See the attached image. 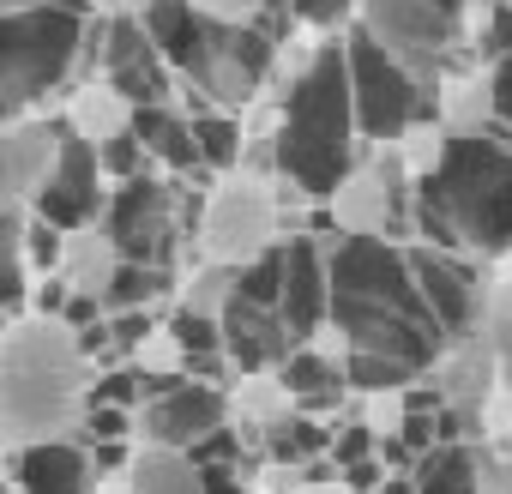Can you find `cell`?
Masks as SVG:
<instances>
[{
	"label": "cell",
	"instance_id": "6da1fadb",
	"mask_svg": "<svg viewBox=\"0 0 512 494\" xmlns=\"http://www.w3.org/2000/svg\"><path fill=\"white\" fill-rule=\"evenodd\" d=\"M332 326L350 338V386H410L422 380L452 332L416 284L410 241L332 235Z\"/></svg>",
	"mask_w": 512,
	"mask_h": 494
},
{
	"label": "cell",
	"instance_id": "7a4b0ae2",
	"mask_svg": "<svg viewBox=\"0 0 512 494\" xmlns=\"http://www.w3.org/2000/svg\"><path fill=\"white\" fill-rule=\"evenodd\" d=\"M97 362L67 314H13L0 338V440L7 452L37 440H85Z\"/></svg>",
	"mask_w": 512,
	"mask_h": 494
},
{
	"label": "cell",
	"instance_id": "3957f363",
	"mask_svg": "<svg viewBox=\"0 0 512 494\" xmlns=\"http://www.w3.org/2000/svg\"><path fill=\"white\" fill-rule=\"evenodd\" d=\"M416 241L476 254L488 266L512 254V133L506 127L452 139L440 175L416 187Z\"/></svg>",
	"mask_w": 512,
	"mask_h": 494
},
{
	"label": "cell",
	"instance_id": "277c9868",
	"mask_svg": "<svg viewBox=\"0 0 512 494\" xmlns=\"http://www.w3.org/2000/svg\"><path fill=\"white\" fill-rule=\"evenodd\" d=\"M368 151L356 121V85H350V49L344 37H320L308 73L284 91V127H278V175L296 181L308 199H332V187L356 169Z\"/></svg>",
	"mask_w": 512,
	"mask_h": 494
},
{
	"label": "cell",
	"instance_id": "5b68a950",
	"mask_svg": "<svg viewBox=\"0 0 512 494\" xmlns=\"http://www.w3.org/2000/svg\"><path fill=\"white\" fill-rule=\"evenodd\" d=\"M85 55L91 7H79V0L7 13L0 19V103H7V115H31L49 103V91L85 85Z\"/></svg>",
	"mask_w": 512,
	"mask_h": 494
},
{
	"label": "cell",
	"instance_id": "8992f818",
	"mask_svg": "<svg viewBox=\"0 0 512 494\" xmlns=\"http://www.w3.org/2000/svg\"><path fill=\"white\" fill-rule=\"evenodd\" d=\"M290 235L296 229H290L284 175H266V169L217 175L199 205V260H217V266H253Z\"/></svg>",
	"mask_w": 512,
	"mask_h": 494
},
{
	"label": "cell",
	"instance_id": "52a82bcc",
	"mask_svg": "<svg viewBox=\"0 0 512 494\" xmlns=\"http://www.w3.org/2000/svg\"><path fill=\"white\" fill-rule=\"evenodd\" d=\"M272 67H278V37L266 25L211 31V49H205V61L193 73H181L175 103L187 115H205V109L247 115L260 97H272Z\"/></svg>",
	"mask_w": 512,
	"mask_h": 494
},
{
	"label": "cell",
	"instance_id": "ba28073f",
	"mask_svg": "<svg viewBox=\"0 0 512 494\" xmlns=\"http://www.w3.org/2000/svg\"><path fill=\"white\" fill-rule=\"evenodd\" d=\"M326 229L332 235H416V181L398 157V145H368L356 169L332 187L326 199Z\"/></svg>",
	"mask_w": 512,
	"mask_h": 494
},
{
	"label": "cell",
	"instance_id": "9c48e42d",
	"mask_svg": "<svg viewBox=\"0 0 512 494\" xmlns=\"http://www.w3.org/2000/svg\"><path fill=\"white\" fill-rule=\"evenodd\" d=\"M344 49H350V85H356V121H362V139L368 145H392L404 139L416 121L434 115V85L416 79L404 61H392L362 25L344 31Z\"/></svg>",
	"mask_w": 512,
	"mask_h": 494
},
{
	"label": "cell",
	"instance_id": "30bf717a",
	"mask_svg": "<svg viewBox=\"0 0 512 494\" xmlns=\"http://www.w3.org/2000/svg\"><path fill=\"white\" fill-rule=\"evenodd\" d=\"M356 25L428 85H440V73H452V55H464L458 19L446 7H434V0H362Z\"/></svg>",
	"mask_w": 512,
	"mask_h": 494
},
{
	"label": "cell",
	"instance_id": "8fae6325",
	"mask_svg": "<svg viewBox=\"0 0 512 494\" xmlns=\"http://www.w3.org/2000/svg\"><path fill=\"white\" fill-rule=\"evenodd\" d=\"M410 266H416V284H422V296L434 302V314L446 320L452 338L488 326V314H494V278H488V260H476V254H452V247H434V241H410Z\"/></svg>",
	"mask_w": 512,
	"mask_h": 494
},
{
	"label": "cell",
	"instance_id": "7c38bea8",
	"mask_svg": "<svg viewBox=\"0 0 512 494\" xmlns=\"http://www.w3.org/2000/svg\"><path fill=\"white\" fill-rule=\"evenodd\" d=\"M217 428H229V386H217V380H193V374L163 380L139 404V440H157V446L193 452Z\"/></svg>",
	"mask_w": 512,
	"mask_h": 494
},
{
	"label": "cell",
	"instance_id": "4fadbf2b",
	"mask_svg": "<svg viewBox=\"0 0 512 494\" xmlns=\"http://www.w3.org/2000/svg\"><path fill=\"white\" fill-rule=\"evenodd\" d=\"M103 79H115L139 109L145 103H175L181 73L169 67V55L151 43L139 13H109V43H103Z\"/></svg>",
	"mask_w": 512,
	"mask_h": 494
},
{
	"label": "cell",
	"instance_id": "5bb4252c",
	"mask_svg": "<svg viewBox=\"0 0 512 494\" xmlns=\"http://www.w3.org/2000/svg\"><path fill=\"white\" fill-rule=\"evenodd\" d=\"M67 115L55 109H31V115H7V205H37V193L49 187V175L67 157Z\"/></svg>",
	"mask_w": 512,
	"mask_h": 494
},
{
	"label": "cell",
	"instance_id": "9a60e30c",
	"mask_svg": "<svg viewBox=\"0 0 512 494\" xmlns=\"http://www.w3.org/2000/svg\"><path fill=\"white\" fill-rule=\"evenodd\" d=\"M109 193H115V181L103 169V151L85 145V139H67V157H61V169L49 175V187L37 193L31 211L55 229H79V223H103Z\"/></svg>",
	"mask_w": 512,
	"mask_h": 494
},
{
	"label": "cell",
	"instance_id": "2e32d148",
	"mask_svg": "<svg viewBox=\"0 0 512 494\" xmlns=\"http://www.w3.org/2000/svg\"><path fill=\"white\" fill-rule=\"evenodd\" d=\"M278 308H284V320L296 326L302 344L332 320V235L296 229L284 241V302Z\"/></svg>",
	"mask_w": 512,
	"mask_h": 494
},
{
	"label": "cell",
	"instance_id": "e0dca14e",
	"mask_svg": "<svg viewBox=\"0 0 512 494\" xmlns=\"http://www.w3.org/2000/svg\"><path fill=\"white\" fill-rule=\"evenodd\" d=\"M296 350H302V338L284 320V308L235 296V308L223 314V356L235 374H278Z\"/></svg>",
	"mask_w": 512,
	"mask_h": 494
},
{
	"label": "cell",
	"instance_id": "ac0fdd59",
	"mask_svg": "<svg viewBox=\"0 0 512 494\" xmlns=\"http://www.w3.org/2000/svg\"><path fill=\"white\" fill-rule=\"evenodd\" d=\"M7 482L25 494H91L97 458L85 440H37V446L7 452Z\"/></svg>",
	"mask_w": 512,
	"mask_h": 494
},
{
	"label": "cell",
	"instance_id": "d6986e66",
	"mask_svg": "<svg viewBox=\"0 0 512 494\" xmlns=\"http://www.w3.org/2000/svg\"><path fill=\"white\" fill-rule=\"evenodd\" d=\"M67 127H73V139H85V145H115V139H127L133 127H139V103L115 85V79H85V85H73V97H67Z\"/></svg>",
	"mask_w": 512,
	"mask_h": 494
},
{
	"label": "cell",
	"instance_id": "ffe728a7",
	"mask_svg": "<svg viewBox=\"0 0 512 494\" xmlns=\"http://www.w3.org/2000/svg\"><path fill=\"white\" fill-rule=\"evenodd\" d=\"M121 266H127V254H121V241L109 235V223L67 229L61 260H55V272L73 284V296H109V284L121 278Z\"/></svg>",
	"mask_w": 512,
	"mask_h": 494
},
{
	"label": "cell",
	"instance_id": "44dd1931",
	"mask_svg": "<svg viewBox=\"0 0 512 494\" xmlns=\"http://www.w3.org/2000/svg\"><path fill=\"white\" fill-rule=\"evenodd\" d=\"M434 115H440V127H446L452 139H470V133L500 127L488 67H452V73H440V85H434Z\"/></svg>",
	"mask_w": 512,
	"mask_h": 494
},
{
	"label": "cell",
	"instance_id": "7402d4cb",
	"mask_svg": "<svg viewBox=\"0 0 512 494\" xmlns=\"http://www.w3.org/2000/svg\"><path fill=\"white\" fill-rule=\"evenodd\" d=\"M133 133L145 139V151H151V163H157L163 175L187 181L193 169H205V157H199V133H193V115H187L181 103H145Z\"/></svg>",
	"mask_w": 512,
	"mask_h": 494
},
{
	"label": "cell",
	"instance_id": "603a6c76",
	"mask_svg": "<svg viewBox=\"0 0 512 494\" xmlns=\"http://www.w3.org/2000/svg\"><path fill=\"white\" fill-rule=\"evenodd\" d=\"M296 410H302V404H296L284 368H278V374H235V380H229V422L247 428V434H260V440H266L272 428H284Z\"/></svg>",
	"mask_w": 512,
	"mask_h": 494
},
{
	"label": "cell",
	"instance_id": "cb8c5ba5",
	"mask_svg": "<svg viewBox=\"0 0 512 494\" xmlns=\"http://www.w3.org/2000/svg\"><path fill=\"white\" fill-rule=\"evenodd\" d=\"M139 19H145L151 43L169 55L175 73H193V67L205 61V49H211V25L193 13V0H151Z\"/></svg>",
	"mask_w": 512,
	"mask_h": 494
},
{
	"label": "cell",
	"instance_id": "d4e9b609",
	"mask_svg": "<svg viewBox=\"0 0 512 494\" xmlns=\"http://www.w3.org/2000/svg\"><path fill=\"white\" fill-rule=\"evenodd\" d=\"M410 476H416V494H482V446L476 440H434Z\"/></svg>",
	"mask_w": 512,
	"mask_h": 494
},
{
	"label": "cell",
	"instance_id": "484cf974",
	"mask_svg": "<svg viewBox=\"0 0 512 494\" xmlns=\"http://www.w3.org/2000/svg\"><path fill=\"white\" fill-rule=\"evenodd\" d=\"M133 494H211V482H205V464L193 458V452H181V446H157V440H145L139 452H133Z\"/></svg>",
	"mask_w": 512,
	"mask_h": 494
},
{
	"label": "cell",
	"instance_id": "4316f807",
	"mask_svg": "<svg viewBox=\"0 0 512 494\" xmlns=\"http://www.w3.org/2000/svg\"><path fill=\"white\" fill-rule=\"evenodd\" d=\"M284 380H290V392H296V404L302 410H314V416H332L356 386H350V368L344 362H332V356H320L314 344H302L290 362H284Z\"/></svg>",
	"mask_w": 512,
	"mask_h": 494
},
{
	"label": "cell",
	"instance_id": "83f0119b",
	"mask_svg": "<svg viewBox=\"0 0 512 494\" xmlns=\"http://www.w3.org/2000/svg\"><path fill=\"white\" fill-rule=\"evenodd\" d=\"M241 296V266H217V260H199L181 272L175 284V308L181 314H199V320H223Z\"/></svg>",
	"mask_w": 512,
	"mask_h": 494
},
{
	"label": "cell",
	"instance_id": "f1b7e54d",
	"mask_svg": "<svg viewBox=\"0 0 512 494\" xmlns=\"http://www.w3.org/2000/svg\"><path fill=\"white\" fill-rule=\"evenodd\" d=\"M193 133H199L205 175H235V169L247 163V127H241V115L205 109V115H193Z\"/></svg>",
	"mask_w": 512,
	"mask_h": 494
},
{
	"label": "cell",
	"instance_id": "f546056e",
	"mask_svg": "<svg viewBox=\"0 0 512 494\" xmlns=\"http://www.w3.org/2000/svg\"><path fill=\"white\" fill-rule=\"evenodd\" d=\"M350 416H362L380 440H404V428H410V416H416V392H410V386L356 392V398H350Z\"/></svg>",
	"mask_w": 512,
	"mask_h": 494
},
{
	"label": "cell",
	"instance_id": "4dcf8cb0",
	"mask_svg": "<svg viewBox=\"0 0 512 494\" xmlns=\"http://www.w3.org/2000/svg\"><path fill=\"white\" fill-rule=\"evenodd\" d=\"M127 362H133L151 386H163V380H187V362H193V356H187V344H181V332H175V326H151Z\"/></svg>",
	"mask_w": 512,
	"mask_h": 494
},
{
	"label": "cell",
	"instance_id": "1f68e13d",
	"mask_svg": "<svg viewBox=\"0 0 512 494\" xmlns=\"http://www.w3.org/2000/svg\"><path fill=\"white\" fill-rule=\"evenodd\" d=\"M398 145V157H404V169H410V181L422 187L428 175H440V163H446V151H452V133L440 127V115H428V121H416L404 139H392Z\"/></svg>",
	"mask_w": 512,
	"mask_h": 494
},
{
	"label": "cell",
	"instance_id": "d6a6232c",
	"mask_svg": "<svg viewBox=\"0 0 512 494\" xmlns=\"http://www.w3.org/2000/svg\"><path fill=\"white\" fill-rule=\"evenodd\" d=\"M193 13L211 25V31H247L272 13V0H193Z\"/></svg>",
	"mask_w": 512,
	"mask_h": 494
},
{
	"label": "cell",
	"instance_id": "836d02e7",
	"mask_svg": "<svg viewBox=\"0 0 512 494\" xmlns=\"http://www.w3.org/2000/svg\"><path fill=\"white\" fill-rule=\"evenodd\" d=\"M488 85H494V115H500V127L512 133V55H500V61L488 67Z\"/></svg>",
	"mask_w": 512,
	"mask_h": 494
},
{
	"label": "cell",
	"instance_id": "e575fe53",
	"mask_svg": "<svg viewBox=\"0 0 512 494\" xmlns=\"http://www.w3.org/2000/svg\"><path fill=\"white\" fill-rule=\"evenodd\" d=\"M290 494H362V488H356V482H350L344 470H338V476H326V470H314V476H302V482H296Z\"/></svg>",
	"mask_w": 512,
	"mask_h": 494
},
{
	"label": "cell",
	"instance_id": "d590c367",
	"mask_svg": "<svg viewBox=\"0 0 512 494\" xmlns=\"http://www.w3.org/2000/svg\"><path fill=\"white\" fill-rule=\"evenodd\" d=\"M37 7H55V0H0V19L7 13H37Z\"/></svg>",
	"mask_w": 512,
	"mask_h": 494
},
{
	"label": "cell",
	"instance_id": "8d00e7d4",
	"mask_svg": "<svg viewBox=\"0 0 512 494\" xmlns=\"http://www.w3.org/2000/svg\"><path fill=\"white\" fill-rule=\"evenodd\" d=\"M79 7H91V13H133L127 0H79Z\"/></svg>",
	"mask_w": 512,
	"mask_h": 494
},
{
	"label": "cell",
	"instance_id": "74e56055",
	"mask_svg": "<svg viewBox=\"0 0 512 494\" xmlns=\"http://www.w3.org/2000/svg\"><path fill=\"white\" fill-rule=\"evenodd\" d=\"M7 494H25V488H13V482H7Z\"/></svg>",
	"mask_w": 512,
	"mask_h": 494
},
{
	"label": "cell",
	"instance_id": "f35d334b",
	"mask_svg": "<svg viewBox=\"0 0 512 494\" xmlns=\"http://www.w3.org/2000/svg\"><path fill=\"white\" fill-rule=\"evenodd\" d=\"M506 7H512V0H506Z\"/></svg>",
	"mask_w": 512,
	"mask_h": 494
}]
</instances>
